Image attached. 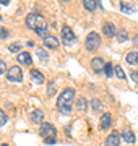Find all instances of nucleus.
<instances>
[{
	"instance_id": "f03ea898",
	"label": "nucleus",
	"mask_w": 138,
	"mask_h": 146,
	"mask_svg": "<svg viewBox=\"0 0 138 146\" xmlns=\"http://www.w3.org/2000/svg\"><path fill=\"white\" fill-rule=\"evenodd\" d=\"M85 46L86 49L90 50V52H94V50H98L99 49V46H101V36L98 34V33H90L88 36H86V41H85Z\"/></svg>"
},
{
	"instance_id": "b1692460",
	"label": "nucleus",
	"mask_w": 138,
	"mask_h": 146,
	"mask_svg": "<svg viewBox=\"0 0 138 146\" xmlns=\"http://www.w3.org/2000/svg\"><path fill=\"white\" fill-rule=\"evenodd\" d=\"M8 49H10V52H18V54H20V49H21V44H18V42H15V44H11V46L8 47Z\"/></svg>"
},
{
	"instance_id": "c85d7f7f",
	"label": "nucleus",
	"mask_w": 138,
	"mask_h": 146,
	"mask_svg": "<svg viewBox=\"0 0 138 146\" xmlns=\"http://www.w3.org/2000/svg\"><path fill=\"white\" fill-rule=\"evenodd\" d=\"M5 70H7L5 62H3V60H0V75H2V73H5Z\"/></svg>"
},
{
	"instance_id": "7ed1b4c3",
	"label": "nucleus",
	"mask_w": 138,
	"mask_h": 146,
	"mask_svg": "<svg viewBox=\"0 0 138 146\" xmlns=\"http://www.w3.org/2000/svg\"><path fill=\"white\" fill-rule=\"evenodd\" d=\"M46 23V20H44L41 15H37V13H29V15L26 16V26L29 28V29H36V28H39L41 25H44Z\"/></svg>"
},
{
	"instance_id": "9d476101",
	"label": "nucleus",
	"mask_w": 138,
	"mask_h": 146,
	"mask_svg": "<svg viewBox=\"0 0 138 146\" xmlns=\"http://www.w3.org/2000/svg\"><path fill=\"white\" fill-rule=\"evenodd\" d=\"M18 62L23 63V65H26V67H31L33 58H31V55H29V52H20L18 54Z\"/></svg>"
},
{
	"instance_id": "f3484780",
	"label": "nucleus",
	"mask_w": 138,
	"mask_h": 146,
	"mask_svg": "<svg viewBox=\"0 0 138 146\" xmlns=\"http://www.w3.org/2000/svg\"><path fill=\"white\" fill-rule=\"evenodd\" d=\"M125 60H127V63H130V65H135V63H138V52H137V50L128 52L127 55H125Z\"/></svg>"
},
{
	"instance_id": "a878e982",
	"label": "nucleus",
	"mask_w": 138,
	"mask_h": 146,
	"mask_svg": "<svg viewBox=\"0 0 138 146\" xmlns=\"http://www.w3.org/2000/svg\"><path fill=\"white\" fill-rule=\"evenodd\" d=\"M120 8H122V11H133L135 10V8H133V7H130V5H127V3H120Z\"/></svg>"
},
{
	"instance_id": "412c9836",
	"label": "nucleus",
	"mask_w": 138,
	"mask_h": 146,
	"mask_svg": "<svg viewBox=\"0 0 138 146\" xmlns=\"http://www.w3.org/2000/svg\"><path fill=\"white\" fill-rule=\"evenodd\" d=\"M91 104H93V110H94V112H99V110L102 109V102L99 99H93Z\"/></svg>"
},
{
	"instance_id": "f704fd0d",
	"label": "nucleus",
	"mask_w": 138,
	"mask_h": 146,
	"mask_svg": "<svg viewBox=\"0 0 138 146\" xmlns=\"http://www.w3.org/2000/svg\"><path fill=\"white\" fill-rule=\"evenodd\" d=\"M0 146H8V145H7V143H3V145H0Z\"/></svg>"
},
{
	"instance_id": "dca6fc26",
	"label": "nucleus",
	"mask_w": 138,
	"mask_h": 146,
	"mask_svg": "<svg viewBox=\"0 0 138 146\" xmlns=\"http://www.w3.org/2000/svg\"><path fill=\"white\" fill-rule=\"evenodd\" d=\"M31 78L34 80V81H36L37 84L44 83V80H46V78H44V75H42V73L39 72V70H34V68L31 70Z\"/></svg>"
},
{
	"instance_id": "f8f14e48",
	"label": "nucleus",
	"mask_w": 138,
	"mask_h": 146,
	"mask_svg": "<svg viewBox=\"0 0 138 146\" xmlns=\"http://www.w3.org/2000/svg\"><path fill=\"white\" fill-rule=\"evenodd\" d=\"M44 46L47 47V49H57V47H58V41H57V37H54V36H47L46 39H44Z\"/></svg>"
},
{
	"instance_id": "1a4fd4ad",
	"label": "nucleus",
	"mask_w": 138,
	"mask_h": 146,
	"mask_svg": "<svg viewBox=\"0 0 138 146\" xmlns=\"http://www.w3.org/2000/svg\"><path fill=\"white\" fill-rule=\"evenodd\" d=\"M91 67H93V70L94 72H101V70H104V67H106V62L102 60L101 57H94L93 60H91Z\"/></svg>"
},
{
	"instance_id": "ddd939ff",
	"label": "nucleus",
	"mask_w": 138,
	"mask_h": 146,
	"mask_svg": "<svg viewBox=\"0 0 138 146\" xmlns=\"http://www.w3.org/2000/svg\"><path fill=\"white\" fill-rule=\"evenodd\" d=\"M29 119H31V122H34V123H41V122H42V119H44L42 110H39V109L33 110L31 115H29Z\"/></svg>"
},
{
	"instance_id": "a211bd4d",
	"label": "nucleus",
	"mask_w": 138,
	"mask_h": 146,
	"mask_svg": "<svg viewBox=\"0 0 138 146\" xmlns=\"http://www.w3.org/2000/svg\"><path fill=\"white\" fill-rule=\"evenodd\" d=\"M114 72H115L119 80H127V75H125V72H123V68L120 65H114Z\"/></svg>"
},
{
	"instance_id": "7c9ffc66",
	"label": "nucleus",
	"mask_w": 138,
	"mask_h": 146,
	"mask_svg": "<svg viewBox=\"0 0 138 146\" xmlns=\"http://www.w3.org/2000/svg\"><path fill=\"white\" fill-rule=\"evenodd\" d=\"M46 145H54V143H55V136H52V138H46Z\"/></svg>"
},
{
	"instance_id": "4be33fe9",
	"label": "nucleus",
	"mask_w": 138,
	"mask_h": 146,
	"mask_svg": "<svg viewBox=\"0 0 138 146\" xmlns=\"http://www.w3.org/2000/svg\"><path fill=\"white\" fill-rule=\"evenodd\" d=\"M104 73H106L107 76H112V75H114V65H112V63H106V67H104Z\"/></svg>"
},
{
	"instance_id": "39448f33",
	"label": "nucleus",
	"mask_w": 138,
	"mask_h": 146,
	"mask_svg": "<svg viewBox=\"0 0 138 146\" xmlns=\"http://www.w3.org/2000/svg\"><path fill=\"white\" fill-rule=\"evenodd\" d=\"M55 127L52 125V123H49V122H42L41 123V128H39V135L42 136L44 140L46 138H52V136H55Z\"/></svg>"
},
{
	"instance_id": "6ab92c4d",
	"label": "nucleus",
	"mask_w": 138,
	"mask_h": 146,
	"mask_svg": "<svg viewBox=\"0 0 138 146\" xmlns=\"http://www.w3.org/2000/svg\"><path fill=\"white\" fill-rule=\"evenodd\" d=\"M47 25H46V23H44V25H41V26L39 28H36V29H34V31H36V34H39V36H42L44 39H46V37H47Z\"/></svg>"
},
{
	"instance_id": "9b49d317",
	"label": "nucleus",
	"mask_w": 138,
	"mask_h": 146,
	"mask_svg": "<svg viewBox=\"0 0 138 146\" xmlns=\"http://www.w3.org/2000/svg\"><path fill=\"white\" fill-rule=\"evenodd\" d=\"M102 33H104L107 37H112V36H115L117 29H115V26H114L112 23H104V26H102Z\"/></svg>"
},
{
	"instance_id": "2eb2a0df",
	"label": "nucleus",
	"mask_w": 138,
	"mask_h": 146,
	"mask_svg": "<svg viewBox=\"0 0 138 146\" xmlns=\"http://www.w3.org/2000/svg\"><path fill=\"white\" fill-rule=\"evenodd\" d=\"M122 140L127 141L128 145H133L135 143V135H133L132 130H123L122 131Z\"/></svg>"
},
{
	"instance_id": "5701e85b",
	"label": "nucleus",
	"mask_w": 138,
	"mask_h": 146,
	"mask_svg": "<svg viewBox=\"0 0 138 146\" xmlns=\"http://www.w3.org/2000/svg\"><path fill=\"white\" fill-rule=\"evenodd\" d=\"M86 106H88V101H86L85 98H80V99H78V102H76V107H78L80 110H83Z\"/></svg>"
},
{
	"instance_id": "20e7f679",
	"label": "nucleus",
	"mask_w": 138,
	"mask_h": 146,
	"mask_svg": "<svg viewBox=\"0 0 138 146\" xmlns=\"http://www.w3.org/2000/svg\"><path fill=\"white\" fill-rule=\"evenodd\" d=\"M7 80H8V81H13V83L23 81V70L20 67H16V65L10 67V70L7 72Z\"/></svg>"
},
{
	"instance_id": "0eeeda50",
	"label": "nucleus",
	"mask_w": 138,
	"mask_h": 146,
	"mask_svg": "<svg viewBox=\"0 0 138 146\" xmlns=\"http://www.w3.org/2000/svg\"><path fill=\"white\" fill-rule=\"evenodd\" d=\"M120 140H122V135H120L119 131H112L111 135L106 138L104 145L106 146H119L120 145Z\"/></svg>"
},
{
	"instance_id": "6e6552de",
	"label": "nucleus",
	"mask_w": 138,
	"mask_h": 146,
	"mask_svg": "<svg viewBox=\"0 0 138 146\" xmlns=\"http://www.w3.org/2000/svg\"><path fill=\"white\" fill-rule=\"evenodd\" d=\"M111 122H112V115L109 112H104L101 115V120H99V127H101V130H107L109 127H111Z\"/></svg>"
},
{
	"instance_id": "cd10ccee",
	"label": "nucleus",
	"mask_w": 138,
	"mask_h": 146,
	"mask_svg": "<svg viewBox=\"0 0 138 146\" xmlns=\"http://www.w3.org/2000/svg\"><path fill=\"white\" fill-rule=\"evenodd\" d=\"M47 94L49 96H54L55 94V86H54V83H50V86H47Z\"/></svg>"
},
{
	"instance_id": "4468645a",
	"label": "nucleus",
	"mask_w": 138,
	"mask_h": 146,
	"mask_svg": "<svg viewBox=\"0 0 138 146\" xmlns=\"http://www.w3.org/2000/svg\"><path fill=\"white\" fill-rule=\"evenodd\" d=\"M115 37H117V41H119V42H125L128 39L127 29H125V28H119V29H117V33H115Z\"/></svg>"
},
{
	"instance_id": "f257e3e1",
	"label": "nucleus",
	"mask_w": 138,
	"mask_h": 146,
	"mask_svg": "<svg viewBox=\"0 0 138 146\" xmlns=\"http://www.w3.org/2000/svg\"><path fill=\"white\" fill-rule=\"evenodd\" d=\"M73 96H75V91L72 88H65L62 91V94L58 96L57 99V107L58 110H62L65 114H70L72 112V106H73Z\"/></svg>"
},
{
	"instance_id": "423d86ee",
	"label": "nucleus",
	"mask_w": 138,
	"mask_h": 146,
	"mask_svg": "<svg viewBox=\"0 0 138 146\" xmlns=\"http://www.w3.org/2000/svg\"><path fill=\"white\" fill-rule=\"evenodd\" d=\"M75 41H76V36H75L73 29H72L70 26L62 28V42L67 44V46H70V44H73Z\"/></svg>"
},
{
	"instance_id": "473e14b6",
	"label": "nucleus",
	"mask_w": 138,
	"mask_h": 146,
	"mask_svg": "<svg viewBox=\"0 0 138 146\" xmlns=\"http://www.w3.org/2000/svg\"><path fill=\"white\" fill-rule=\"evenodd\" d=\"M8 2H10V0H0V3H2V5H8Z\"/></svg>"
},
{
	"instance_id": "393cba45",
	"label": "nucleus",
	"mask_w": 138,
	"mask_h": 146,
	"mask_svg": "<svg viewBox=\"0 0 138 146\" xmlns=\"http://www.w3.org/2000/svg\"><path fill=\"white\" fill-rule=\"evenodd\" d=\"M7 120H8V117H7V114L3 112V110L0 109V125H5Z\"/></svg>"
},
{
	"instance_id": "aec40b11",
	"label": "nucleus",
	"mask_w": 138,
	"mask_h": 146,
	"mask_svg": "<svg viewBox=\"0 0 138 146\" xmlns=\"http://www.w3.org/2000/svg\"><path fill=\"white\" fill-rule=\"evenodd\" d=\"M85 8L86 10H90V11H94L96 10V7H98V0H85Z\"/></svg>"
},
{
	"instance_id": "72a5a7b5",
	"label": "nucleus",
	"mask_w": 138,
	"mask_h": 146,
	"mask_svg": "<svg viewBox=\"0 0 138 146\" xmlns=\"http://www.w3.org/2000/svg\"><path fill=\"white\" fill-rule=\"evenodd\" d=\"M133 42H135V46L138 47V34H137V36H135V39H133Z\"/></svg>"
},
{
	"instance_id": "2f4dec72",
	"label": "nucleus",
	"mask_w": 138,
	"mask_h": 146,
	"mask_svg": "<svg viewBox=\"0 0 138 146\" xmlns=\"http://www.w3.org/2000/svg\"><path fill=\"white\" fill-rule=\"evenodd\" d=\"M7 36H8V33H7L3 28H0V37H7Z\"/></svg>"
},
{
	"instance_id": "bb28decb",
	"label": "nucleus",
	"mask_w": 138,
	"mask_h": 146,
	"mask_svg": "<svg viewBox=\"0 0 138 146\" xmlns=\"http://www.w3.org/2000/svg\"><path fill=\"white\" fill-rule=\"evenodd\" d=\"M37 50V54H39V58L41 60H47V55H46V52H44L42 49H36Z\"/></svg>"
},
{
	"instance_id": "c756f323",
	"label": "nucleus",
	"mask_w": 138,
	"mask_h": 146,
	"mask_svg": "<svg viewBox=\"0 0 138 146\" xmlns=\"http://www.w3.org/2000/svg\"><path fill=\"white\" fill-rule=\"evenodd\" d=\"M130 78H132L135 83H138V72H132L130 73Z\"/></svg>"
}]
</instances>
